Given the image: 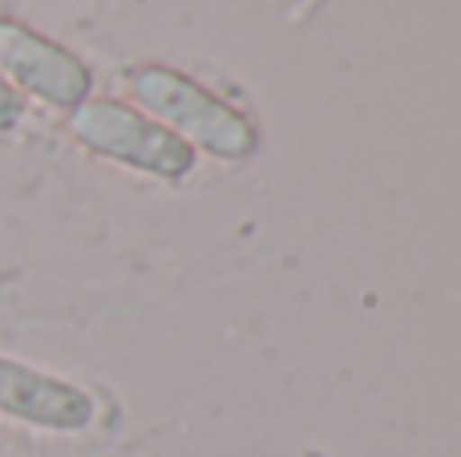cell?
I'll use <instances>...</instances> for the list:
<instances>
[{
	"mask_svg": "<svg viewBox=\"0 0 461 457\" xmlns=\"http://www.w3.org/2000/svg\"><path fill=\"white\" fill-rule=\"evenodd\" d=\"M130 85H134L138 102L146 110H154L162 121H170L183 138L207 146L211 154H223V158L251 154L255 146L251 121L243 113H235L230 105H223L219 97H211L207 89H199L191 77L162 69V65H146V69L130 73Z\"/></svg>",
	"mask_w": 461,
	"mask_h": 457,
	"instance_id": "6da1fadb",
	"label": "cell"
},
{
	"mask_svg": "<svg viewBox=\"0 0 461 457\" xmlns=\"http://www.w3.org/2000/svg\"><path fill=\"white\" fill-rule=\"evenodd\" d=\"M69 130L81 146H89L94 154H105V158L130 162L138 170H150V175L162 178H178L191 170L194 154L186 142H178V134L162 130L158 121L142 118L138 110L122 102H81L73 105L69 113Z\"/></svg>",
	"mask_w": 461,
	"mask_h": 457,
	"instance_id": "7a4b0ae2",
	"label": "cell"
},
{
	"mask_svg": "<svg viewBox=\"0 0 461 457\" xmlns=\"http://www.w3.org/2000/svg\"><path fill=\"white\" fill-rule=\"evenodd\" d=\"M0 77L16 94H32L49 105L73 110L89 97V69L57 40L32 32L29 24L0 16Z\"/></svg>",
	"mask_w": 461,
	"mask_h": 457,
	"instance_id": "3957f363",
	"label": "cell"
},
{
	"mask_svg": "<svg viewBox=\"0 0 461 457\" xmlns=\"http://www.w3.org/2000/svg\"><path fill=\"white\" fill-rule=\"evenodd\" d=\"M0 413L41 429L73 434V429H86L94 421V401L69 381L49 377V372L13 361V356H0Z\"/></svg>",
	"mask_w": 461,
	"mask_h": 457,
	"instance_id": "277c9868",
	"label": "cell"
},
{
	"mask_svg": "<svg viewBox=\"0 0 461 457\" xmlns=\"http://www.w3.org/2000/svg\"><path fill=\"white\" fill-rule=\"evenodd\" d=\"M24 118V97L0 77V130H13Z\"/></svg>",
	"mask_w": 461,
	"mask_h": 457,
	"instance_id": "5b68a950",
	"label": "cell"
}]
</instances>
